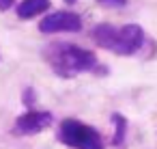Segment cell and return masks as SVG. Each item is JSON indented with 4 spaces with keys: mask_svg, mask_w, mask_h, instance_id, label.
<instances>
[{
    "mask_svg": "<svg viewBox=\"0 0 157 149\" xmlns=\"http://www.w3.org/2000/svg\"><path fill=\"white\" fill-rule=\"evenodd\" d=\"M13 2H15V0H0V11L11 9V7H13Z\"/></svg>",
    "mask_w": 157,
    "mask_h": 149,
    "instance_id": "8fae6325",
    "label": "cell"
},
{
    "mask_svg": "<svg viewBox=\"0 0 157 149\" xmlns=\"http://www.w3.org/2000/svg\"><path fill=\"white\" fill-rule=\"evenodd\" d=\"M144 46V33L138 24H125L123 28H116L112 52L118 56H131Z\"/></svg>",
    "mask_w": 157,
    "mask_h": 149,
    "instance_id": "3957f363",
    "label": "cell"
},
{
    "mask_svg": "<svg viewBox=\"0 0 157 149\" xmlns=\"http://www.w3.org/2000/svg\"><path fill=\"white\" fill-rule=\"evenodd\" d=\"M52 123H54L52 112H48V110H28V112H24L22 117L15 119L13 132L17 136H33V134L43 132Z\"/></svg>",
    "mask_w": 157,
    "mask_h": 149,
    "instance_id": "5b68a950",
    "label": "cell"
},
{
    "mask_svg": "<svg viewBox=\"0 0 157 149\" xmlns=\"http://www.w3.org/2000/svg\"><path fill=\"white\" fill-rule=\"evenodd\" d=\"M99 5H103V7H123L127 0H97Z\"/></svg>",
    "mask_w": 157,
    "mask_h": 149,
    "instance_id": "30bf717a",
    "label": "cell"
},
{
    "mask_svg": "<svg viewBox=\"0 0 157 149\" xmlns=\"http://www.w3.org/2000/svg\"><path fill=\"white\" fill-rule=\"evenodd\" d=\"M45 61L60 78H75L78 74L97 69V56L90 50L78 48L67 41H58L45 48ZM101 71V69H97Z\"/></svg>",
    "mask_w": 157,
    "mask_h": 149,
    "instance_id": "6da1fadb",
    "label": "cell"
},
{
    "mask_svg": "<svg viewBox=\"0 0 157 149\" xmlns=\"http://www.w3.org/2000/svg\"><path fill=\"white\" fill-rule=\"evenodd\" d=\"M114 37H116V26H112V24H99L93 28V39L97 41V46H101L105 50H112Z\"/></svg>",
    "mask_w": 157,
    "mask_h": 149,
    "instance_id": "52a82bcc",
    "label": "cell"
},
{
    "mask_svg": "<svg viewBox=\"0 0 157 149\" xmlns=\"http://www.w3.org/2000/svg\"><path fill=\"white\" fill-rule=\"evenodd\" d=\"M112 121H114V125H116V132H114V138H112V145H114V147H121V145L125 143V132H127V121H125V117H123V115H118V112H114V115H112Z\"/></svg>",
    "mask_w": 157,
    "mask_h": 149,
    "instance_id": "ba28073f",
    "label": "cell"
},
{
    "mask_svg": "<svg viewBox=\"0 0 157 149\" xmlns=\"http://www.w3.org/2000/svg\"><path fill=\"white\" fill-rule=\"evenodd\" d=\"M58 140L71 149H105L101 134L78 119H65L58 127Z\"/></svg>",
    "mask_w": 157,
    "mask_h": 149,
    "instance_id": "7a4b0ae2",
    "label": "cell"
},
{
    "mask_svg": "<svg viewBox=\"0 0 157 149\" xmlns=\"http://www.w3.org/2000/svg\"><path fill=\"white\" fill-rule=\"evenodd\" d=\"M82 28V18L73 11H56L45 15L39 22V30L45 35H54V33H78Z\"/></svg>",
    "mask_w": 157,
    "mask_h": 149,
    "instance_id": "277c9868",
    "label": "cell"
},
{
    "mask_svg": "<svg viewBox=\"0 0 157 149\" xmlns=\"http://www.w3.org/2000/svg\"><path fill=\"white\" fill-rule=\"evenodd\" d=\"M65 2H67V5H75V0H65Z\"/></svg>",
    "mask_w": 157,
    "mask_h": 149,
    "instance_id": "7c38bea8",
    "label": "cell"
},
{
    "mask_svg": "<svg viewBox=\"0 0 157 149\" xmlns=\"http://www.w3.org/2000/svg\"><path fill=\"white\" fill-rule=\"evenodd\" d=\"M50 9V0H22L17 5V18L20 20H30L37 18L39 13Z\"/></svg>",
    "mask_w": 157,
    "mask_h": 149,
    "instance_id": "8992f818",
    "label": "cell"
},
{
    "mask_svg": "<svg viewBox=\"0 0 157 149\" xmlns=\"http://www.w3.org/2000/svg\"><path fill=\"white\" fill-rule=\"evenodd\" d=\"M33 102H35V89L28 87V89L24 91V104H26V106H33Z\"/></svg>",
    "mask_w": 157,
    "mask_h": 149,
    "instance_id": "9c48e42d",
    "label": "cell"
}]
</instances>
